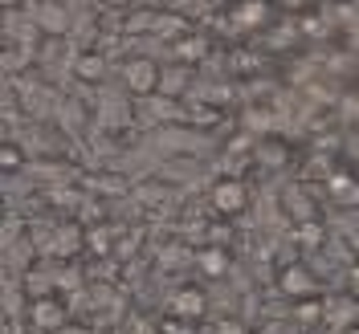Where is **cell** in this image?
I'll return each instance as SVG.
<instances>
[{
  "label": "cell",
  "mask_w": 359,
  "mask_h": 334,
  "mask_svg": "<svg viewBox=\"0 0 359 334\" xmlns=\"http://www.w3.org/2000/svg\"><path fill=\"white\" fill-rule=\"evenodd\" d=\"M37 33L41 37H66L69 33V8L62 0H41L37 4Z\"/></svg>",
  "instance_id": "cell-7"
},
{
  "label": "cell",
  "mask_w": 359,
  "mask_h": 334,
  "mask_svg": "<svg viewBox=\"0 0 359 334\" xmlns=\"http://www.w3.org/2000/svg\"><path fill=\"white\" fill-rule=\"evenodd\" d=\"M172 314H184V318H204L208 314V293L201 286H180L172 293Z\"/></svg>",
  "instance_id": "cell-10"
},
{
  "label": "cell",
  "mask_w": 359,
  "mask_h": 334,
  "mask_svg": "<svg viewBox=\"0 0 359 334\" xmlns=\"http://www.w3.org/2000/svg\"><path fill=\"white\" fill-rule=\"evenodd\" d=\"M278 290L286 293L290 302H298V298H314V293H318V277H314L311 265L290 261V265H282V273H278Z\"/></svg>",
  "instance_id": "cell-4"
},
{
  "label": "cell",
  "mask_w": 359,
  "mask_h": 334,
  "mask_svg": "<svg viewBox=\"0 0 359 334\" xmlns=\"http://www.w3.org/2000/svg\"><path fill=\"white\" fill-rule=\"evenodd\" d=\"M355 293H339V298H331L327 302V326H359V302H351Z\"/></svg>",
  "instance_id": "cell-11"
},
{
  "label": "cell",
  "mask_w": 359,
  "mask_h": 334,
  "mask_svg": "<svg viewBox=\"0 0 359 334\" xmlns=\"http://www.w3.org/2000/svg\"><path fill=\"white\" fill-rule=\"evenodd\" d=\"M86 183H98L94 192H127V179H118V176H94Z\"/></svg>",
  "instance_id": "cell-21"
},
{
  "label": "cell",
  "mask_w": 359,
  "mask_h": 334,
  "mask_svg": "<svg viewBox=\"0 0 359 334\" xmlns=\"http://www.w3.org/2000/svg\"><path fill=\"white\" fill-rule=\"evenodd\" d=\"M163 334H192V330H204L201 318H184V314H168V318H156Z\"/></svg>",
  "instance_id": "cell-17"
},
{
  "label": "cell",
  "mask_w": 359,
  "mask_h": 334,
  "mask_svg": "<svg viewBox=\"0 0 359 334\" xmlns=\"http://www.w3.org/2000/svg\"><path fill=\"white\" fill-rule=\"evenodd\" d=\"M159 78H163V66H159L156 57H131V62H123V86H127L131 98L156 94Z\"/></svg>",
  "instance_id": "cell-1"
},
{
  "label": "cell",
  "mask_w": 359,
  "mask_h": 334,
  "mask_svg": "<svg viewBox=\"0 0 359 334\" xmlns=\"http://www.w3.org/2000/svg\"><path fill=\"white\" fill-rule=\"evenodd\" d=\"M294 318H298V326H323L327 322V302L314 293V298H298L294 302Z\"/></svg>",
  "instance_id": "cell-13"
},
{
  "label": "cell",
  "mask_w": 359,
  "mask_h": 334,
  "mask_svg": "<svg viewBox=\"0 0 359 334\" xmlns=\"http://www.w3.org/2000/svg\"><path fill=\"white\" fill-rule=\"evenodd\" d=\"M151 29H159L156 8H139V13H127L123 17V33H151Z\"/></svg>",
  "instance_id": "cell-15"
},
{
  "label": "cell",
  "mask_w": 359,
  "mask_h": 334,
  "mask_svg": "<svg viewBox=\"0 0 359 334\" xmlns=\"http://www.w3.org/2000/svg\"><path fill=\"white\" fill-rule=\"evenodd\" d=\"M86 245L98 253V257H107L111 253V232L107 228H94V232H86Z\"/></svg>",
  "instance_id": "cell-20"
},
{
  "label": "cell",
  "mask_w": 359,
  "mask_h": 334,
  "mask_svg": "<svg viewBox=\"0 0 359 334\" xmlns=\"http://www.w3.org/2000/svg\"><path fill=\"white\" fill-rule=\"evenodd\" d=\"M78 249V228L74 224H66L62 232H53V245H49V257H69Z\"/></svg>",
  "instance_id": "cell-18"
},
{
  "label": "cell",
  "mask_w": 359,
  "mask_h": 334,
  "mask_svg": "<svg viewBox=\"0 0 359 334\" xmlns=\"http://www.w3.org/2000/svg\"><path fill=\"white\" fill-rule=\"evenodd\" d=\"M282 8H290V13H302V8H311V0H278Z\"/></svg>",
  "instance_id": "cell-23"
},
{
  "label": "cell",
  "mask_w": 359,
  "mask_h": 334,
  "mask_svg": "<svg viewBox=\"0 0 359 334\" xmlns=\"http://www.w3.org/2000/svg\"><path fill=\"white\" fill-rule=\"evenodd\" d=\"M168 57L196 66L201 57H208V37H204V33H196V29H184V33H176V37H172V45H168Z\"/></svg>",
  "instance_id": "cell-6"
},
{
  "label": "cell",
  "mask_w": 359,
  "mask_h": 334,
  "mask_svg": "<svg viewBox=\"0 0 359 334\" xmlns=\"http://www.w3.org/2000/svg\"><path fill=\"white\" fill-rule=\"evenodd\" d=\"M102 4H111V8H127L131 0H102Z\"/></svg>",
  "instance_id": "cell-25"
},
{
  "label": "cell",
  "mask_w": 359,
  "mask_h": 334,
  "mask_svg": "<svg viewBox=\"0 0 359 334\" xmlns=\"http://www.w3.org/2000/svg\"><path fill=\"white\" fill-rule=\"evenodd\" d=\"M327 196H331V204H339V208H359V172H331L327 176Z\"/></svg>",
  "instance_id": "cell-5"
},
{
  "label": "cell",
  "mask_w": 359,
  "mask_h": 334,
  "mask_svg": "<svg viewBox=\"0 0 359 334\" xmlns=\"http://www.w3.org/2000/svg\"><path fill=\"white\" fill-rule=\"evenodd\" d=\"M229 21L237 29H266L269 25V0H233Z\"/></svg>",
  "instance_id": "cell-8"
},
{
  "label": "cell",
  "mask_w": 359,
  "mask_h": 334,
  "mask_svg": "<svg viewBox=\"0 0 359 334\" xmlns=\"http://www.w3.org/2000/svg\"><path fill=\"white\" fill-rule=\"evenodd\" d=\"M347 290L359 298V261H351V265H347Z\"/></svg>",
  "instance_id": "cell-22"
},
{
  "label": "cell",
  "mask_w": 359,
  "mask_h": 334,
  "mask_svg": "<svg viewBox=\"0 0 359 334\" xmlns=\"http://www.w3.org/2000/svg\"><path fill=\"white\" fill-rule=\"evenodd\" d=\"M201 269L208 273V277H224L229 273V265H233V257H229V245H208V249H201Z\"/></svg>",
  "instance_id": "cell-14"
},
{
  "label": "cell",
  "mask_w": 359,
  "mask_h": 334,
  "mask_svg": "<svg viewBox=\"0 0 359 334\" xmlns=\"http://www.w3.org/2000/svg\"><path fill=\"white\" fill-rule=\"evenodd\" d=\"M0 4H4V8H13V13H17V8H21L25 0H0Z\"/></svg>",
  "instance_id": "cell-24"
},
{
  "label": "cell",
  "mask_w": 359,
  "mask_h": 334,
  "mask_svg": "<svg viewBox=\"0 0 359 334\" xmlns=\"http://www.w3.org/2000/svg\"><path fill=\"white\" fill-rule=\"evenodd\" d=\"M29 326H33V330H66L69 326V310H66V302L57 298V290L37 293V298L29 302Z\"/></svg>",
  "instance_id": "cell-2"
},
{
  "label": "cell",
  "mask_w": 359,
  "mask_h": 334,
  "mask_svg": "<svg viewBox=\"0 0 359 334\" xmlns=\"http://www.w3.org/2000/svg\"><path fill=\"white\" fill-rule=\"evenodd\" d=\"M25 147L21 143H13V139H4V147H0V167H4V176H17L25 167Z\"/></svg>",
  "instance_id": "cell-16"
},
{
  "label": "cell",
  "mask_w": 359,
  "mask_h": 334,
  "mask_svg": "<svg viewBox=\"0 0 359 334\" xmlns=\"http://www.w3.org/2000/svg\"><path fill=\"white\" fill-rule=\"evenodd\" d=\"M69 69H74V78H78V82H90V86H98V82L107 78V57H102L98 49H82V53H74Z\"/></svg>",
  "instance_id": "cell-9"
},
{
  "label": "cell",
  "mask_w": 359,
  "mask_h": 334,
  "mask_svg": "<svg viewBox=\"0 0 359 334\" xmlns=\"http://www.w3.org/2000/svg\"><path fill=\"white\" fill-rule=\"evenodd\" d=\"M143 102V111L151 114L156 123H163V118H180V102H176V94H163V90H156V94H147V98H139Z\"/></svg>",
  "instance_id": "cell-12"
},
{
  "label": "cell",
  "mask_w": 359,
  "mask_h": 334,
  "mask_svg": "<svg viewBox=\"0 0 359 334\" xmlns=\"http://www.w3.org/2000/svg\"><path fill=\"white\" fill-rule=\"evenodd\" d=\"M184 78H188V62H176L172 69H163V78H159V90H163V94H180Z\"/></svg>",
  "instance_id": "cell-19"
},
{
  "label": "cell",
  "mask_w": 359,
  "mask_h": 334,
  "mask_svg": "<svg viewBox=\"0 0 359 334\" xmlns=\"http://www.w3.org/2000/svg\"><path fill=\"white\" fill-rule=\"evenodd\" d=\"M208 200H212V212H221V216H241L249 208V188L241 179H217L212 183V192H208Z\"/></svg>",
  "instance_id": "cell-3"
}]
</instances>
